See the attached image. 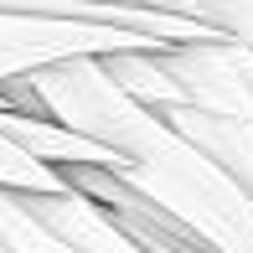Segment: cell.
Returning a JSON list of instances; mask_svg holds the SVG:
<instances>
[{"mask_svg":"<svg viewBox=\"0 0 253 253\" xmlns=\"http://www.w3.org/2000/svg\"><path fill=\"white\" fill-rule=\"evenodd\" d=\"M114 78L150 109H207L253 119V47L243 42H181L103 57Z\"/></svg>","mask_w":253,"mask_h":253,"instance_id":"6da1fadb","label":"cell"},{"mask_svg":"<svg viewBox=\"0 0 253 253\" xmlns=\"http://www.w3.org/2000/svg\"><path fill=\"white\" fill-rule=\"evenodd\" d=\"M0 129H5L21 150H31L37 160H47V166H57V170H67V166H114L119 170L124 166L119 150H109V145L67 129V124H57V119H42V114L0 109Z\"/></svg>","mask_w":253,"mask_h":253,"instance_id":"7a4b0ae2","label":"cell"},{"mask_svg":"<svg viewBox=\"0 0 253 253\" xmlns=\"http://www.w3.org/2000/svg\"><path fill=\"white\" fill-rule=\"evenodd\" d=\"M186 140H197L217 166H227V176L248 191L253 202V119L238 114H207V109H160Z\"/></svg>","mask_w":253,"mask_h":253,"instance_id":"3957f363","label":"cell"},{"mask_svg":"<svg viewBox=\"0 0 253 253\" xmlns=\"http://www.w3.org/2000/svg\"><path fill=\"white\" fill-rule=\"evenodd\" d=\"M0 186H21V191H67V176L47 160H37L31 150H21L5 129H0Z\"/></svg>","mask_w":253,"mask_h":253,"instance_id":"277c9868","label":"cell"},{"mask_svg":"<svg viewBox=\"0 0 253 253\" xmlns=\"http://www.w3.org/2000/svg\"><path fill=\"white\" fill-rule=\"evenodd\" d=\"M191 10L202 21H212L222 37L253 47V0H191Z\"/></svg>","mask_w":253,"mask_h":253,"instance_id":"5b68a950","label":"cell"},{"mask_svg":"<svg viewBox=\"0 0 253 253\" xmlns=\"http://www.w3.org/2000/svg\"><path fill=\"white\" fill-rule=\"evenodd\" d=\"M0 253H5V243H0Z\"/></svg>","mask_w":253,"mask_h":253,"instance_id":"8992f818","label":"cell"}]
</instances>
